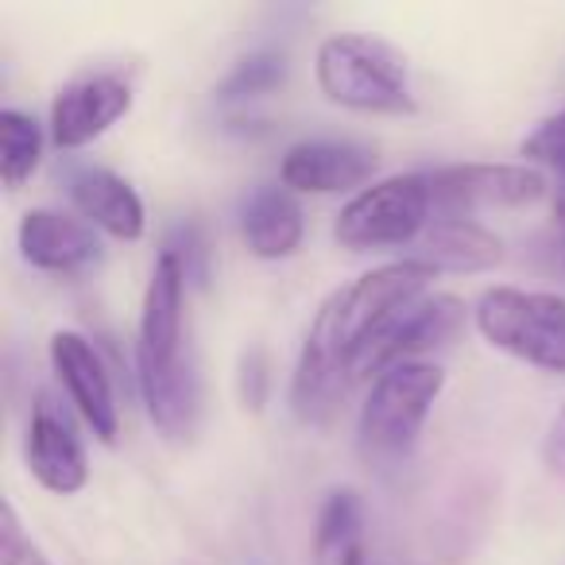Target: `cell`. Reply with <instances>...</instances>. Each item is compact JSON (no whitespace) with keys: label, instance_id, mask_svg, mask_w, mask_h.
<instances>
[{"label":"cell","instance_id":"cell-1","mask_svg":"<svg viewBox=\"0 0 565 565\" xmlns=\"http://www.w3.org/2000/svg\"><path fill=\"white\" fill-rule=\"evenodd\" d=\"M434 279L438 271L423 259H395L338 287L318 307L291 380V407L302 423H326L333 415L349 384H356V364L369 341L403 307L423 299Z\"/></svg>","mask_w":565,"mask_h":565},{"label":"cell","instance_id":"cell-2","mask_svg":"<svg viewBox=\"0 0 565 565\" xmlns=\"http://www.w3.org/2000/svg\"><path fill=\"white\" fill-rule=\"evenodd\" d=\"M136 380L148 418L167 441H190L202 418V380L186 338V271L174 252L151 267L136 338Z\"/></svg>","mask_w":565,"mask_h":565},{"label":"cell","instance_id":"cell-3","mask_svg":"<svg viewBox=\"0 0 565 565\" xmlns=\"http://www.w3.org/2000/svg\"><path fill=\"white\" fill-rule=\"evenodd\" d=\"M315 78L326 102L376 117H407L415 113L407 55L376 35L341 32L322 40L315 58Z\"/></svg>","mask_w":565,"mask_h":565},{"label":"cell","instance_id":"cell-4","mask_svg":"<svg viewBox=\"0 0 565 565\" xmlns=\"http://www.w3.org/2000/svg\"><path fill=\"white\" fill-rule=\"evenodd\" d=\"M446 392V372L430 361H407L380 372L356 418V449L369 465H403L415 454L423 426L438 395Z\"/></svg>","mask_w":565,"mask_h":565},{"label":"cell","instance_id":"cell-5","mask_svg":"<svg viewBox=\"0 0 565 565\" xmlns=\"http://www.w3.org/2000/svg\"><path fill=\"white\" fill-rule=\"evenodd\" d=\"M477 330L500 353L534 364L542 372L565 376V299L546 291H519V287H492L480 295Z\"/></svg>","mask_w":565,"mask_h":565},{"label":"cell","instance_id":"cell-6","mask_svg":"<svg viewBox=\"0 0 565 565\" xmlns=\"http://www.w3.org/2000/svg\"><path fill=\"white\" fill-rule=\"evenodd\" d=\"M430 221L434 205L426 174H392L356 190L341 205L333 236L349 252L403 248V244H415L430 228Z\"/></svg>","mask_w":565,"mask_h":565},{"label":"cell","instance_id":"cell-7","mask_svg":"<svg viewBox=\"0 0 565 565\" xmlns=\"http://www.w3.org/2000/svg\"><path fill=\"white\" fill-rule=\"evenodd\" d=\"M434 217H472L484 210H523L546 194V174L526 163H454L426 171Z\"/></svg>","mask_w":565,"mask_h":565},{"label":"cell","instance_id":"cell-8","mask_svg":"<svg viewBox=\"0 0 565 565\" xmlns=\"http://www.w3.org/2000/svg\"><path fill=\"white\" fill-rule=\"evenodd\" d=\"M465 326V302L457 295H423L418 302L403 307L376 338L369 341L356 380H376L380 372L407 361H426V353L449 345Z\"/></svg>","mask_w":565,"mask_h":565},{"label":"cell","instance_id":"cell-9","mask_svg":"<svg viewBox=\"0 0 565 565\" xmlns=\"http://www.w3.org/2000/svg\"><path fill=\"white\" fill-rule=\"evenodd\" d=\"M132 82L120 71H86L71 78L51 102V140L63 151H78L102 140L132 109Z\"/></svg>","mask_w":565,"mask_h":565},{"label":"cell","instance_id":"cell-10","mask_svg":"<svg viewBox=\"0 0 565 565\" xmlns=\"http://www.w3.org/2000/svg\"><path fill=\"white\" fill-rule=\"evenodd\" d=\"M51 369H55L58 384H63L66 399L74 403V411L82 415V423L94 430L97 441L117 446L120 438V407L113 395V380L105 372L97 349L89 345L82 333L58 330L51 333Z\"/></svg>","mask_w":565,"mask_h":565},{"label":"cell","instance_id":"cell-11","mask_svg":"<svg viewBox=\"0 0 565 565\" xmlns=\"http://www.w3.org/2000/svg\"><path fill=\"white\" fill-rule=\"evenodd\" d=\"M24 457L28 472L55 495H74L89 484L86 446H82V438L74 434V423L58 411V403L51 395L35 399L24 438Z\"/></svg>","mask_w":565,"mask_h":565},{"label":"cell","instance_id":"cell-12","mask_svg":"<svg viewBox=\"0 0 565 565\" xmlns=\"http://www.w3.org/2000/svg\"><path fill=\"white\" fill-rule=\"evenodd\" d=\"M376 151L353 140H302L287 148L279 182L295 194H341L356 190L376 171Z\"/></svg>","mask_w":565,"mask_h":565},{"label":"cell","instance_id":"cell-13","mask_svg":"<svg viewBox=\"0 0 565 565\" xmlns=\"http://www.w3.org/2000/svg\"><path fill=\"white\" fill-rule=\"evenodd\" d=\"M20 256L51 275H82L102 264L97 228L63 210H28L17 228Z\"/></svg>","mask_w":565,"mask_h":565},{"label":"cell","instance_id":"cell-14","mask_svg":"<svg viewBox=\"0 0 565 565\" xmlns=\"http://www.w3.org/2000/svg\"><path fill=\"white\" fill-rule=\"evenodd\" d=\"M66 194L86 225L102 228L113 241H140L148 228V213L128 179H120L109 167L82 163L66 174Z\"/></svg>","mask_w":565,"mask_h":565},{"label":"cell","instance_id":"cell-15","mask_svg":"<svg viewBox=\"0 0 565 565\" xmlns=\"http://www.w3.org/2000/svg\"><path fill=\"white\" fill-rule=\"evenodd\" d=\"M302 205L295 190L279 186H259L244 198L241 205V236L256 259H287L302 248Z\"/></svg>","mask_w":565,"mask_h":565},{"label":"cell","instance_id":"cell-16","mask_svg":"<svg viewBox=\"0 0 565 565\" xmlns=\"http://www.w3.org/2000/svg\"><path fill=\"white\" fill-rule=\"evenodd\" d=\"M434 271L472 275L488 271L503 259V244L495 233H488L477 217H434L430 228L418 236V256Z\"/></svg>","mask_w":565,"mask_h":565},{"label":"cell","instance_id":"cell-17","mask_svg":"<svg viewBox=\"0 0 565 565\" xmlns=\"http://www.w3.org/2000/svg\"><path fill=\"white\" fill-rule=\"evenodd\" d=\"M315 565H369L364 562V511L356 492L338 488L322 503L315 526Z\"/></svg>","mask_w":565,"mask_h":565},{"label":"cell","instance_id":"cell-18","mask_svg":"<svg viewBox=\"0 0 565 565\" xmlns=\"http://www.w3.org/2000/svg\"><path fill=\"white\" fill-rule=\"evenodd\" d=\"M43 159V128L20 109L0 113V179L9 190H20Z\"/></svg>","mask_w":565,"mask_h":565},{"label":"cell","instance_id":"cell-19","mask_svg":"<svg viewBox=\"0 0 565 565\" xmlns=\"http://www.w3.org/2000/svg\"><path fill=\"white\" fill-rule=\"evenodd\" d=\"M287 71H291V66H287V55H279V51H256V55L241 58V63L228 71V78L221 82L217 97L221 102L264 97L287 82Z\"/></svg>","mask_w":565,"mask_h":565},{"label":"cell","instance_id":"cell-20","mask_svg":"<svg viewBox=\"0 0 565 565\" xmlns=\"http://www.w3.org/2000/svg\"><path fill=\"white\" fill-rule=\"evenodd\" d=\"M523 156L534 159V163L550 167L565 179V109L546 117L531 136L523 140Z\"/></svg>","mask_w":565,"mask_h":565},{"label":"cell","instance_id":"cell-21","mask_svg":"<svg viewBox=\"0 0 565 565\" xmlns=\"http://www.w3.org/2000/svg\"><path fill=\"white\" fill-rule=\"evenodd\" d=\"M0 565H51L47 554L24 534L17 508L9 500L0 508Z\"/></svg>","mask_w":565,"mask_h":565},{"label":"cell","instance_id":"cell-22","mask_svg":"<svg viewBox=\"0 0 565 565\" xmlns=\"http://www.w3.org/2000/svg\"><path fill=\"white\" fill-rule=\"evenodd\" d=\"M546 461H550V469L565 472V407L557 411V418L550 423V434H546Z\"/></svg>","mask_w":565,"mask_h":565},{"label":"cell","instance_id":"cell-23","mask_svg":"<svg viewBox=\"0 0 565 565\" xmlns=\"http://www.w3.org/2000/svg\"><path fill=\"white\" fill-rule=\"evenodd\" d=\"M554 217H557V221H562V225H565V186L557 190V198H554Z\"/></svg>","mask_w":565,"mask_h":565}]
</instances>
